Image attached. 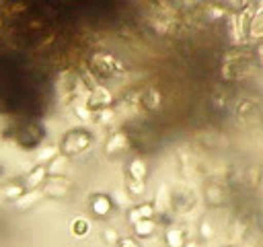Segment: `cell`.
Returning <instances> with one entry per match:
<instances>
[{"mask_svg": "<svg viewBox=\"0 0 263 247\" xmlns=\"http://www.w3.org/2000/svg\"><path fill=\"white\" fill-rule=\"evenodd\" d=\"M23 193H25V191H23V187H21V185H16V183H10V185H6V187H4V196H6V198H10V200H18Z\"/></svg>", "mask_w": 263, "mask_h": 247, "instance_id": "obj_15", "label": "cell"}, {"mask_svg": "<svg viewBox=\"0 0 263 247\" xmlns=\"http://www.w3.org/2000/svg\"><path fill=\"white\" fill-rule=\"evenodd\" d=\"M154 220L150 218V220H140V222H136L134 224V233L138 235V237H150L152 233H154Z\"/></svg>", "mask_w": 263, "mask_h": 247, "instance_id": "obj_13", "label": "cell"}, {"mask_svg": "<svg viewBox=\"0 0 263 247\" xmlns=\"http://www.w3.org/2000/svg\"><path fill=\"white\" fill-rule=\"evenodd\" d=\"M164 241L168 247H183V231L181 228H175V226H168L164 231Z\"/></svg>", "mask_w": 263, "mask_h": 247, "instance_id": "obj_10", "label": "cell"}, {"mask_svg": "<svg viewBox=\"0 0 263 247\" xmlns=\"http://www.w3.org/2000/svg\"><path fill=\"white\" fill-rule=\"evenodd\" d=\"M97 119H99L101 123H109V121L113 119V111H111L109 107H107V109H101V111H99V117H97Z\"/></svg>", "mask_w": 263, "mask_h": 247, "instance_id": "obj_17", "label": "cell"}, {"mask_svg": "<svg viewBox=\"0 0 263 247\" xmlns=\"http://www.w3.org/2000/svg\"><path fill=\"white\" fill-rule=\"evenodd\" d=\"M185 247H195V243H185Z\"/></svg>", "mask_w": 263, "mask_h": 247, "instance_id": "obj_22", "label": "cell"}, {"mask_svg": "<svg viewBox=\"0 0 263 247\" xmlns=\"http://www.w3.org/2000/svg\"><path fill=\"white\" fill-rule=\"evenodd\" d=\"M39 198H41V191H27V193H23V196L16 200V206H18L21 210H27V208L33 206L35 202H39Z\"/></svg>", "mask_w": 263, "mask_h": 247, "instance_id": "obj_12", "label": "cell"}, {"mask_svg": "<svg viewBox=\"0 0 263 247\" xmlns=\"http://www.w3.org/2000/svg\"><path fill=\"white\" fill-rule=\"evenodd\" d=\"M90 142H92L90 132H86V130H72V132H68L62 138L60 152H62V156H72V154H78V152L86 150L90 146Z\"/></svg>", "mask_w": 263, "mask_h": 247, "instance_id": "obj_2", "label": "cell"}, {"mask_svg": "<svg viewBox=\"0 0 263 247\" xmlns=\"http://www.w3.org/2000/svg\"><path fill=\"white\" fill-rule=\"evenodd\" d=\"M160 103H162V99H160L158 91H154V89L144 91L142 97H140V105H142L146 111H156V109L160 107Z\"/></svg>", "mask_w": 263, "mask_h": 247, "instance_id": "obj_7", "label": "cell"}, {"mask_svg": "<svg viewBox=\"0 0 263 247\" xmlns=\"http://www.w3.org/2000/svg\"><path fill=\"white\" fill-rule=\"evenodd\" d=\"M41 138H43V130L37 123H29L27 128L18 130V134H16V140H18V144H23V148H33Z\"/></svg>", "mask_w": 263, "mask_h": 247, "instance_id": "obj_3", "label": "cell"}, {"mask_svg": "<svg viewBox=\"0 0 263 247\" xmlns=\"http://www.w3.org/2000/svg\"><path fill=\"white\" fill-rule=\"evenodd\" d=\"M45 177H47V167H45V165H35V167L27 173L25 183H27L29 187H37Z\"/></svg>", "mask_w": 263, "mask_h": 247, "instance_id": "obj_9", "label": "cell"}, {"mask_svg": "<svg viewBox=\"0 0 263 247\" xmlns=\"http://www.w3.org/2000/svg\"><path fill=\"white\" fill-rule=\"evenodd\" d=\"M129 146V136L125 134V132H115L109 140H107V144H105V150L109 152V154H117V152H121V150H125Z\"/></svg>", "mask_w": 263, "mask_h": 247, "instance_id": "obj_4", "label": "cell"}, {"mask_svg": "<svg viewBox=\"0 0 263 247\" xmlns=\"http://www.w3.org/2000/svg\"><path fill=\"white\" fill-rule=\"evenodd\" d=\"M105 239H107V241H111V243H113V241H117V235H115V233H113V231H107V233H105Z\"/></svg>", "mask_w": 263, "mask_h": 247, "instance_id": "obj_21", "label": "cell"}, {"mask_svg": "<svg viewBox=\"0 0 263 247\" xmlns=\"http://www.w3.org/2000/svg\"><path fill=\"white\" fill-rule=\"evenodd\" d=\"M117 247H140L132 237H123V239H119L117 241Z\"/></svg>", "mask_w": 263, "mask_h": 247, "instance_id": "obj_19", "label": "cell"}, {"mask_svg": "<svg viewBox=\"0 0 263 247\" xmlns=\"http://www.w3.org/2000/svg\"><path fill=\"white\" fill-rule=\"evenodd\" d=\"M88 66H90V70L95 72L97 78H111V76H115L117 72L123 70V66L107 51H95L90 56V64Z\"/></svg>", "mask_w": 263, "mask_h": 247, "instance_id": "obj_1", "label": "cell"}, {"mask_svg": "<svg viewBox=\"0 0 263 247\" xmlns=\"http://www.w3.org/2000/svg\"><path fill=\"white\" fill-rule=\"evenodd\" d=\"M70 228H72V235L74 237H86L90 233V222L86 218H74Z\"/></svg>", "mask_w": 263, "mask_h": 247, "instance_id": "obj_11", "label": "cell"}, {"mask_svg": "<svg viewBox=\"0 0 263 247\" xmlns=\"http://www.w3.org/2000/svg\"><path fill=\"white\" fill-rule=\"evenodd\" d=\"M115 196H117V204H121V206H123V204H127V198H125V193H123V191H117Z\"/></svg>", "mask_w": 263, "mask_h": 247, "instance_id": "obj_20", "label": "cell"}, {"mask_svg": "<svg viewBox=\"0 0 263 247\" xmlns=\"http://www.w3.org/2000/svg\"><path fill=\"white\" fill-rule=\"evenodd\" d=\"M148 175V167L142 158H134L129 165H127V177L132 179H138V181H144Z\"/></svg>", "mask_w": 263, "mask_h": 247, "instance_id": "obj_8", "label": "cell"}, {"mask_svg": "<svg viewBox=\"0 0 263 247\" xmlns=\"http://www.w3.org/2000/svg\"><path fill=\"white\" fill-rule=\"evenodd\" d=\"M74 111H76V115L78 117H82V119H90V109L86 107V103H74Z\"/></svg>", "mask_w": 263, "mask_h": 247, "instance_id": "obj_16", "label": "cell"}, {"mask_svg": "<svg viewBox=\"0 0 263 247\" xmlns=\"http://www.w3.org/2000/svg\"><path fill=\"white\" fill-rule=\"evenodd\" d=\"M90 208H92L95 216H107L111 212V208H113V200L109 196H105V193H99V196L92 198Z\"/></svg>", "mask_w": 263, "mask_h": 247, "instance_id": "obj_5", "label": "cell"}, {"mask_svg": "<svg viewBox=\"0 0 263 247\" xmlns=\"http://www.w3.org/2000/svg\"><path fill=\"white\" fill-rule=\"evenodd\" d=\"M152 214H154V208H152V204H138V206H134V208H129V214H127V218H129V222H140V220H150L152 218Z\"/></svg>", "mask_w": 263, "mask_h": 247, "instance_id": "obj_6", "label": "cell"}, {"mask_svg": "<svg viewBox=\"0 0 263 247\" xmlns=\"http://www.w3.org/2000/svg\"><path fill=\"white\" fill-rule=\"evenodd\" d=\"M201 237H203L205 241H210V239L214 237V228L210 226V222H208V220H203V222H201Z\"/></svg>", "mask_w": 263, "mask_h": 247, "instance_id": "obj_18", "label": "cell"}, {"mask_svg": "<svg viewBox=\"0 0 263 247\" xmlns=\"http://www.w3.org/2000/svg\"><path fill=\"white\" fill-rule=\"evenodd\" d=\"M55 156H58V148H53V146H51V148H43V150L37 154V163H39V165H47V163H49L51 158H55Z\"/></svg>", "mask_w": 263, "mask_h": 247, "instance_id": "obj_14", "label": "cell"}]
</instances>
